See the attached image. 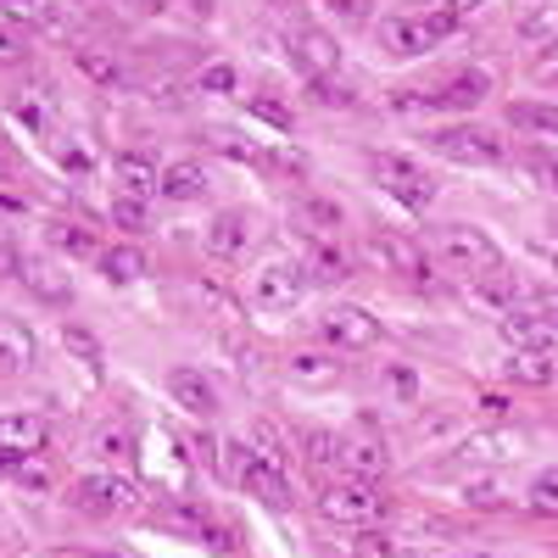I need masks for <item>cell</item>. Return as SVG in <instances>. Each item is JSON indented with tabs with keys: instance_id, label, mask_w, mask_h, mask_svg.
Masks as SVG:
<instances>
[{
	"instance_id": "obj_1",
	"label": "cell",
	"mask_w": 558,
	"mask_h": 558,
	"mask_svg": "<svg viewBox=\"0 0 558 558\" xmlns=\"http://www.w3.org/2000/svg\"><path fill=\"white\" fill-rule=\"evenodd\" d=\"M458 23H463V12L458 7H436V12H397V17H386L380 23V45L391 57H430L436 45L447 39V34H458Z\"/></svg>"
},
{
	"instance_id": "obj_2",
	"label": "cell",
	"mask_w": 558,
	"mask_h": 558,
	"mask_svg": "<svg viewBox=\"0 0 558 558\" xmlns=\"http://www.w3.org/2000/svg\"><path fill=\"white\" fill-rule=\"evenodd\" d=\"M318 514H324V520H336V525L375 531V525H386V514H391V497H386L375 481L347 475V481H330V486L318 492Z\"/></svg>"
},
{
	"instance_id": "obj_3",
	"label": "cell",
	"mask_w": 558,
	"mask_h": 558,
	"mask_svg": "<svg viewBox=\"0 0 558 558\" xmlns=\"http://www.w3.org/2000/svg\"><path fill=\"white\" fill-rule=\"evenodd\" d=\"M368 173H375L380 191L391 202H402L408 213H425L436 202V179L425 173V162H413L408 151H375V157H368Z\"/></svg>"
},
{
	"instance_id": "obj_4",
	"label": "cell",
	"mask_w": 558,
	"mask_h": 558,
	"mask_svg": "<svg viewBox=\"0 0 558 558\" xmlns=\"http://www.w3.org/2000/svg\"><path fill=\"white\" fill-rule=\"evenodd\" d=\"M307 263H296V257H268L252 279H246V296H252V307L257 313H291L302 296H307Z\"/></svg>"
},
{
	"instance_id": "obj_5",
	"label": "cell",
	"mask_w": 558,
	"mask_h": 558,
	"mask_svg": "<svg viewBox=\"0 0 558 558\" xmlns=\"http://www.w3.org/2000/svg\"><path fill=\"white\" fill-rule=\"evenodd\" d=\"M436 252H441L463 279H481V274L502 268V246L486 235L481 223H441V229H436Z\"/></svg>"
},
{
	"instance_id": "obj_6",
	"label": "cell",
	"mask_w": 558,
	"mask_h": 558,
	"mask_svg": "<svg viewBox=\"0 0 558 558\" xmlns=\"http://www.w3.org/2000/svg\"><path fill=\"white\" fill-rule=\"evenodd\" d=\"M430 151L447 157V162H463V168H497V162H508L502 134H492L481 123H447V129H436Z\"/></svg>"
},
{
	"instance_id": "obj_7",
	"label": "cell",
	"mask_w": 558,
	"mask_h": 558,
	"mask_svg": "<svg viewBox=\"0 0 558 558\" xmlns=\"http://www.w3.org/2000/svg\"><path fill=\"white\" fill-rule=\"evenodd\" d=\"M73 502L84 508L89 520H123V514L140 508V486L129 475H118V470H96V475L73 481Z\"/></svg>"
},
{
	"instance_id": "obj_8",
	"label": "cell",
	"mask_w": 558,
	"mask_h": 558,
	"mask_svg": "<svg viewBox=\"0 0 558 558\" xmlns=\"http://www.w3.org/2000/svg\"><path fill=\"white\" fill-rule=\"evenodd\" d=\"M318 336L330 341L336 352H368L380 341V318L368 307H357V302H336L330 313L318 318Z\"/></svg>"
},
{
	"instance_id": "obj_9",
	"label": "cell",
	"mask_w": 558,
	"mask_h": 558,
	"mask_svg": "<svg viewBox=\"0 0 558 558\" xmlns=\"http://www.w3.org/2000/svg\"><path fill=\"white\" fill-rule=\"evenodd\" d=\"M168 397H173L184 413H196V418H213V413L223 408L218 386L207 380V368H196V363H173V368H168Z\"/></svg>"
},
{
	"instance_id": "obj_10",
	"label": "cell",
	"mask_w": 558,
	"mask_h": 558,
	"mask_svg": "<svg viewBox=\"0 0 558 558\" xmlns=\"http://www.w3.org/2000/svg\"><path fill=\"white\" fill-rule=\"evenodd\" d=\"M368 257H375L386 274H397V279H413V286H425V279H430V263H425V252H418V241L391 235V229H380V235L368 241Z\"/></svg>"
},
{
	"instance_id": "obj_11",
	"label": "cell",
	"mask_w": 558,
	"mask_h": 558,
	"mask_svg": "<svg viewBox=\"0 0 558 558\" xmlns=\"http://www.w3.org/2000/svg\"><path fill=\"white\" fill-rule=\"evenodd\" d=\"M241 492H252L257 502H268V508H279V514H286V508H291V470H286L279 458H263V452L252 447V463H246Z\"/></svg>"
},
{
	"instance_id": "obj_12",
	"label": "cell",
	"mask_w": 558,
	"mask_h": 558,
	"mask_svg": "<svg viewBox=\"0 0 558 558\" xmlns=\"http://www.w3.org/2000/svg\"><path fill=\"white\" fill-rule=\"evenodd\" d=\"M45 441H51V425L39 413H0V452L7 458H39Z\"/></svg>"
},
{
	"instance_id": "obj_13",
	"label": "cell",
	"mask_w": 558,
	"mask_h": 558,
	"mask_svg": "<svg viewBox=\"0 0 558 558\" xmlns=\"http://www.w3.org/2000/svg\"><path fill=\"white\" fill-rule=\"evenodd\" d=\"M39 368V336L23 318H0V375H34Z\"/></svg>"
},
{
	"instance_id": "obj_14",
	"label": "cell",
	"mask_w": 558,
	"mask_h": 558,
	"mask_svg": "<svg viewBox=\"0 0 558 558\" xmlns=\"http://www.w3.org/2000/svg\"><path fill=\"white\" fill-rule=\"evenodd\" d=\"M492 96V73L486 68H463V73H452L441 89H430V107H447V112H475L481 101Z\"/></svg>"
},
{
	"instance_id": "obj_15",
	"label": "cell",
	"mask_w": 558,
	"mask_h": 558,
	"mask_svg": "<svg viewBox=\"0 0 558 558\" xmlns=\"http://www.w3.org/2000/svg\"><path fill=\"white\" fill-rule=\"evenodd\" d=\"M246 246H252V218H246L241 207L213 213V223H207V252H213L218 263H235V257H246Z\"/></svg>"
},
{
	"instance_id": "obj_16",
	"label": "cell",
	"mask_w": 558,
	"mask_h": 558,
	"mask_svg": "<svg viewBox=\"0 0 558 558\" xmlns=\"http://www.w3.org/2000/svg\"><path fill=\"white\" fill-rule=\"evenodd\" d=\"M112 184H118V196H140V202H146V196H157V184H162V168L146 157V151H118L112 157Z\"/></svg>"
},
{
	"instance_id": "obj_17",
	"label": "cell",
	"mask_w": 558,
	"mask_h": 558,
	"mask_svg": "<svg viewBox=\"0 0 558 558\" xmlns=\"http://www.w3.org/2000/svg\"><path fill=\"white\" fill-rule=\"evenodd\" d=\"M23 286L39 296V302H68L73 296V279H68V268H57L51 257H23L17 252V268H12Z\"/></svg>"
},
{
	"instance_id": "obj_18",
	"label": "cell",
	"mask_w": 558,
	"mask_h": 558,
	"mask_svg": "<svg viewBox=\"0 0 558 558\" xmlns=\"http://www.w3.org/2000/svg\"><path fill=\"white\" fill-rule=\"evenodd\" d=\"M296 68H302L307 78H330V73L341 68V45L324 34V28H302V34H296Z\"/></svg>"
},
{
	"instance_id": "obj_19",
	"label": "cell",
	"mask_w": 558,
	"mask_h": 558,
	"mask_svg": "<svg viewBox=\"0 0 558 558\" xmlns=\"http://www.w3.org/2000/svg\"><path fill=\"white\" fill-rule=\"evenodd\" d=\"M341 470L357 475V481H380L391 470V447L375 441V436H357V441H341Z\"/></svg>"
},
{
	"instance_id": "obj_20",
	"label": "cell",
	"mask_w": 558,
	"mask_h": 558,
	"mask_svg": "<svg viewBox=\"0 0 558 558\" xmlns=\"http://www.w3.org/2000/svg\"><path fill=\"white\" fill-rule=\"evenodd\" d=\"M207 168L202 162H168L162 168V184H157V196H168V202H202L207 196Z\"/></svg>"
},
{
	"instance_id": "obj_21",
	"label": "cell",
	"mask_w": 558,
	"mask_h": 558,
	"mask_svg": "<svg viewBox=\"0 0 558 558\" xmlns=\"http://www.w3.org/2000/svg\"><path fill=\"white\" fill-rule=\"evenodd\" d=\"M286 368H291L296 386H313V391H324V386L341 380V357H336V352H291Z\"/></svg>"
},
{
	"instance_id": "obj_22",
	"label": "cell",
	"mask_w": 558,
	"mask_h": 558,
	"mask_svg": "<svg viewBox=\"0 0 558 558\" xmlns=\"http://www.w3.org/2000/svg\"><path fill=\"white\" fill-rule=\"evenodd\" d=\"M497 330H502V341L514 347V352L520 347H547V336H553L547 324H542V313H531V307H508Z\"/></svg>"
},
{
	"instance_id": "obj_23",
	"label": "cell",
	"mask_w": 558,
	"mask_h": 558,
	"mask_svg": "<svg viewBox=\"0 0 558 558\" xmlns=\"http://www.w3.org/2000/svg\"><path fill=\"white\" fill-rule=\"evenodd\" d=\"M96 263H101V274L112 279V286H140V279H146V252H140V246H129V241L107 246Z\"/></svg>"
},
{
	"instance_id": "obj_24",
	"label": "cell",
	"mask_w": 558,
	"mask_h": 558,
	"mask_svg": "<svg viewBox=\"0 0 558 558\" xmlns=\"http://www.w3.org/2000/svg\"><path fill=\"white\" fill-rule=\"evenodd\" d=\"M508 380H520V386H547V380H553V352H547V347H520V352H508Z\"/></svg>"
},
{
	"instance_id": "obj_25",
	"label": "cell",
	"mask_w": 558,
	"mask_h": 558,
	"mask_svg": "<svg viewBox=\"0 0 558 558\" xmlns=\"http://www.w3.org/2000/svg\"><path fill=\"white\" fill-rule=\"evenodd\" d=\"M508 118H514V129H525V134L558 140V101H514V107H508Z\"/></svg>"
},
{
	"instance_id": "obj_26",
	"label": "cell",
	"mask_w": 558,
	"mask_h": 558,
	"mask_svg": "<svg viewBox=\"0 0 558 558\" xmlns=\"http://www.w3.org/2000/svg\"><path fill=\"white\" fill-rule=\"evenodd\" d=\"M307 279H347V257L330 235H313L307 241Z\"/></svg>"
},
{
	"instance_id": "obj_27",
	"label": "cell",
	"mask_w": 558,
	"mask_h": 558,
	"mask_svg": "<svg viewBox=\"0 0 558 558\" xmlns=\"http://www.w3.org/2000/svg\"><path fill=\"white\" fill-rule=\"evenodd\" d=\"M302 218H307V235H336V229L347 223V213H341V202H330V196H302Z\"/></svg>"
},
{
	"instance_id": "obj_28",
	"label": "cell",
	"mask_w": 558,
	"mask_h": 558,
	"mask_svg": "<svg viewBox=\"0 0 558 558\" xmlns=\"http://www.w3.org/2000/svg\"><path fill=\"white\" fill-rule=\"evenodd\" d=\"M475 291H481L486 302H497L502 313H508V307H520V286H514V274H508V263L492 268V274H481V279H475Z\"/></svg>"
},
{
	"instance_id": "obj_29",
	"label": "cell",
	"mask_w": 558,
	"mask_h": 558,
	"mask_svg": "<svg viewBox=\"0 0 558 558\" xmlns=\"http://www.w3.org/2000/svg\"><path fill=\"white\" fill-rule=\"evenodd\" d=\"M96 458H107V463H129V458H134V430L123 425V418L101 425V436H96Z\"/></svg>"
},
{
	"instance_id": "obj_30",
	"label": "cell",
	"mask_w": 558,
	"mask_h": 558,
	"mask_svg": "<svg viewBox=\"0 0 558 558\" xmlns=\"http://www.w3.org/2000/svg\"><path fill=\"white\" fill-rule=\"evenodd\" d=\"M51 246H57V252H68V257H101L96 235H89L84 223H51Z\"/></svg>"
},
{
	"instance_id": "obj_31",
	"label": "cell",
	"mask_w": 558,
	"mask_h": 558,
	"mask_svg": "<svg viewBox=\"0 0 558 558\" xmlns=\"http://www.w3.org/2000/svg\"><path fill=\"white\" fill-rule=\"evenodd\" d=\"M458 497L470 502V508H502L508 502V486L497 475H470V481L458 486Z\"/></svg>"
},
{
	"instance_id": "obj_32",
	"label": "cell",
	"mask_w": 558,
	"mask_h": 558,
	"mask_svg": "<svg viewBox=\"0 0 558 558\" xmlns=\"http://www.w3.org/2000/svg\"><path fill=\"white\" fill-rule=\"evenodd\" d=\"M246 463H252V441H218V475L229 486L246 481Z\"/></svg>"
},
{
	"instance_id": "obj_33",
	"label": "cell",
	"mask_w": 558,
	"mask_h": 558,
	"mask_svg": "<svg viewBox=\"0 0 558 558\" xmlns=\"http://www.w3.org/2000/svg\"><path fill=\"white\" fill-rule=\"evenodd\" d=\"M525 502L536 508V514H558V463H547V470H542V475L531 481Z\"/></svg>"
},
{
	"instance_id": "obj_34",
	"label": "cell",
	"mask_w": 558,
	"mask_h": 558,
	"mask_svg": "<svg viewBox=\"0 0 558 558\" xmlns=\"http://www.w3.org/2000/svg\"><path fill=\"white\" fill-rule=\"evenodd\" d=\"M302 452H307V463H341V441L330 436V430H302Z\"/></svg>"
},
{
	"instance_id": "obj_35",
	"label": "cell",
	"mask_w": 558,
	"mask_h": 558,
	"mask_svg": "<svg viewBox=\"0 0 558 558\" xmlns=\"http://www.w3.org/2000/svg\"><path fill=\"white\" fill-rule=\"evenodd\" d=\"M17 486H28V492H51V470H45L39 458H12V470H7Z\"/></svg>"
},
{
	"instance_id": "obj_36",
	"label": "cell",
	"mask_w": 558,
	"mask_h": 558,
	"mask_svg": "<svg viewBox=\"0 0 558 558\" xmlns=\"http://www.w3.org/2000/svg\"><path fill=\"white\" fill-rule=\"evenodd\" d=\"M196 84H202V96H229V89H235L241 78H235V68H229V62H213Z\"/></svg>"
},
{
	"instance_id": "obj_37",
	"label": "cell",
	"mask_w": 558,
	"mask_h": 558,
	"mask_svg": "<svg viewBox=\"0 0 558 558\" xmlns=\"http://www.w3.org/2000/svg\"><path fill=\"white\" fill-rule=\"evenodd\" d=\"M62 341L89 363V368H101V347H96V336H89V330H78V324H68V330H62Z\"/></svg>"
},
{
	"instance_id": "obj_38",
	"label": "cell",
	"mask_w": 558,
	"mask_h": 558,
	"mask_svg": "<svg viewBox=\"0 0 558 558\" xmlns=\"http://www.w3.org/2000/svg\"><path fill=\"white\" fill-rule=\"evenodd\" d=\"M112 223H123V229H146V202H140V196H118V202H112Z\"/></svg>"
},
{
	"instance_id": "obj_39",
	"label": "cell",
	"mask_w": 558,
	"mask_h": 558,
	"mask_svg": "<svg viewBox=\"0 0 558 558\" xmlns=\"http://www.w3.org/2000/svg\"><path fill=\"white\" fill-rule=\"evenodd\" d=\"M307 84H313V96H318L324 107H352V89L336 84V73H330V78H307Z\"/></svg>"
},
{
	"instance_id": "obj_40",
	"label": "cell",
	"mask_w": 558,
	"mask_h": 558,
	"mask_svg": "<svg viewBox=\"0 0 558 558\" xmlns=\"http://www.w3.org/2000/svg\"><path fill=\"white\" fill-rule=\"evenodd\" d=\"M525 168L547 184V191H558V157H553V151H531V157H525Z\"/></svg>"
},
{
	"instance_id": "obj_41",
	"label": "cell",
	"mask_w": 558,
	"mask_h": 558,
	"mask_svg": "<svg viewBox=\"0 0 558 558\" xmlns=\"http://www.w3.org/2000/svg\"><path fill=\"white\" fill-rule=\"evenodd\" d=\"M57 162H62V168H73V173H89V168H96V157L84 151V140H68V146L57 151Z\"/></svg>"
},
{
	"instance_id": "obj_42",
	"label": "cell",
	"mask_w": 558,
	"mask_h": 558,
	"mask_svg": "<svg viewBox=\"0 0 558 558\" xmlns=\"http://www.w3.org/2000/svg\"><path fill=\"white\" fill-rule=\"evenodd\" d=\"M357 558H397V542H391V536H375V531H363V536H357Z\"/></svg>"
},
{
	"instance_id": "obj_43",
	"label": "cell",
	"mask_w": 558,
	"mask_h": 558,
	"mask_svg": "<svg viewBox=\"0 0 558 558\" xmlns=\"http://www.w3.org/2000/svg\"><path fill=\"white\" fill-rule=\"evenodd\" d=\"M12 57H23V34L12 23H0V62H12Z\"/></svg>"
},
{
	"instance_id": "obj_44",
	"label": "cell",
	"mask_w": 558,
	"mask_h": 558,
	"mask_svg": "<svg viewBox=\"0 0 558 558\" xmlns=\"http://www.w3.org/2000/svg\"><path fill=\"white\" fill-rule=\"evenodd\" d=\"M12 112H17V118H23L34 134L45 129V107H39V101H23V96H17V101H12Z\"/></svg>"
},
{
	"instance_id": "obj_45",
	"label": "cell",
	"mask_w": 558,
	"mask_h": 558,
	"mask_svg": "<svg viewBox=\"0 0 558 558\" xmlns=\"http://www.w3.org/2000/svg\"><path fill=\"white\" fill-rule=\"evenodd\" d=\"M246 107H252L257 118H268L274 129H291V112H279V107H268V101H246Z\"/></svg>"
},
{
	"instance_id": "obj_46",
	"label": "cell",
	"mask_w": 558,
	"mask_h": 558,
	"mask_svg": "<svg viewBox=\"0 0 558 558\" xmlns=\"http://www.w3.org/2000/svg\"><path fill=\"white\" fill-rule=\"evenodd\" d=\"M536 313H542V324H547V330L558 336V291H547V296L536 302Z\"/></svg>"
},
{
	"instance_id": "obj_47",
	"label": "cell",
	"mask_w": 558,
	"mask_h": 558,
	"mask_svg": "<svg viewBox=\"0 0 558 558\" xmlns=\"http://www.w3.org/2000/svg\"><path fill=\"white\" fill-rule=\"evenodd\" d=\"M330 12H341V17H363L368 12V0H324Z\"/></svg>"
},
{
	"instance_id": "obj_48",
	"label": "cell",
	"mask_w": 558,
	"mask_h": 558,
	"mask_svg": "<svg viewBox=\"0 0 558 558\" xmlns=\"http://www.w3.org/2000/svg\"><path fill=\"white\" fill-rule=\"evenodd\" d=\"M12 168V151H7V140H0V173H7Z\"/></svg>"
},
{
	"instance_id": "obj_49",
	"label": "cell",
	"mask_w": 558,
	"mask_h": 558,
	"mask_svg": "<svg viewBox=\"0 0 558 558\" xmlns=\"http://www.w3.org/2000/svg\"><path fill=\"white\" fill-rule=\"evenodd\" d=\"M7 470H12V458H7V452H0V475H7Z\"/></svg>"
},
{
	"instance_id": "obj_50",
	"label": "cell",
	"mask_w": 558,
	"mask_h": 558,
	"mask_svg": "<svg viewBox=\"0 0 558 558\" xmlns=\"http://www.w3.org/2000/svg\"><path fill=\"white\" fill-rule=\"evenodd\" d=\"M274 7H291V0H274Z\"/></svg>"
}]
</instances>
